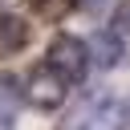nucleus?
Returning a JSON list of instances; mask_svg holds the SVG:
<instances>
[{
  "mask_svg": "<svg viewBox=\"0 0 130 130\" xmlns=\"http://www.w3.org/2000/svg\"><path fill=\"white\" fill-rule=\"evenodd\" d=\"M53 73H61L69 85L85 81L89 73V53H85V41L81 37H69V32H57L49 41V61H45Z\"/></svg>",
  "mask_w": 130,
  "mask_h": 130,
  "instance_id": "nucleus-1",
  "label": "nucleus"
},
{
  "mask_svg": "<svg viewBox=\"0 0 130 130\" xmlns=\"http://www.w3.org/2000/svg\"><path fill=\"white\" fill-rule=\"evenodd\" d=\"M20 85H24V102H32L37 110H61L65 98H69V81H65L61 73H53L45 61L32 65Z\"/></svg>",
  "mask_w": 130,
  "mask_h": 130,
  "instance_id": "nucleus-2",
  "label": "nucleus"
},
{
  "mask_svg": "<svg viewBox=\"0 0 130 130\" xmlns=\"http://www.w3.org/2000/svg\"><path fill=\"white\" fill-rule=\"evenodd\" d=\"M61 130H126V118L114 98H89L69 114V122Z\"/></svg>",
  "mask_w": 130,
  "mask_h": 130,
  "instance_id": "nucleus-3",
  "label": "nucleus"
},
{
  "mask_svg": "<svg viewBox=\"0 0 130 130\" xmlns=\"http://www.w3.org/2000/svg\"><path fill=\"white\" fill-rule=\"evenodd\" d=\"M85 53H89V65H98V69H118L122 57H126V45H122V37H114L110 28H98V32L85 41Z\"/></svg>",
  "mask_w": 130,
  "mask_h": 130,
  "instance_id": "nucleus-4",
  "label": "nucleus"
},
{
  "mask_svg": "<svg viewBox=\"0 0 130 130\" xmlns=\"http://www.w3.org/2000/svg\"><path fill=\"white\" fill-rule=\"evenodd\" d=\"M28 41H32V24H28L20 12H0V57L24 53Z\"/></svg>",
  "mask_w": 130,
  "mask_h": 130,
  "instance_id": "nucleus-5",
  "label": "nucleus"
},
{
  "mask_svg": "<svg viewBox=\"0 0 130 130\" xmlns=\"http://www.w3.org/2000/svg\"><path fill=\"white\" fill-rule=\"evenodd\" d=\"M24 110V85L16 73H0V126H12Z\"/></svg>",
  "mask_w": 130,
  "mask_h": 130,
  "instance_id": "nucleus-6",
  "label": "nucleus"
},
{
  "mask_svg": "<svg viewBox=\"0 0 130 130\" xmlns=\"http://www.w3.org/2000/svg\"><path fill=\"white\" fill-rule=\"evenodd\" d=\"M73 12V0H32V16L45 24H61Z\"/></svg>",
  "mask_w": 130,
  "mask_h": 130,
  "instance_id": "nucleus-7",
  "label": "nucleus"
},
{
  "mask_svg": "<svg viewBox=\"0 0 130 130\" xmlns=\"http://www.w3.org/2000/svg\"><path fill=\"white\" fill-rule=\"evenodd\" d=\"M110 24H114V28H110L114 37H126V32H130V0H118V4H114Z\"/></svg>",
  "mask_w": 130,
  "mask_h": 130,
  "instance_id": "nucleus-8",
  "label": "nucleus"
},
{
  "mask_svg": "<svg viewBox=\"0 0 130 130\" xmlns=\"http://www.w3.org/2000/svg\"><path fill=\"white\" fill-rule=\"evenodd\" d=\"M106 4H110V0H73V8H77V12H85V16H98Z\"/></svg>",
  "mask_w": 130,
  "mask_h": 130,
  "instance_id": "nucleus-9",
  "label": "nucleus"
},
{
  "mask_svg": "<svg viewBox=\"0 0 130 130\" xmlns=\"http://www.w3.org/2000/svg\"><path fill=\"white\" fill-rule=\"evenodd\" d=\"M122 118H126V126H130V98H126V106H122Z\"/></svg>",
  "mask_w": 130,
  "mask_h": 130,
  "instance_id": "nucleus-10",
  "label": "nucleus"
}]
</instances>
